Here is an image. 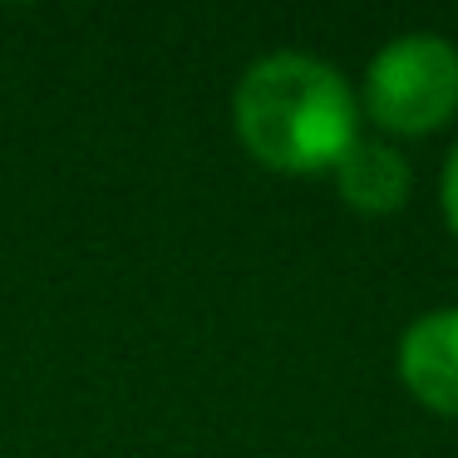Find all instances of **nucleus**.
<instances>
[{
    "mask_svg": "<svg viewBox=\"0 0 458 458\" xmlns=\"http://www.w3.org/2000/svg\"><path fill=\"white\" fill-rule=\"evenodd\" d=\"M399 379L424 409L458 419V306L428 310L399 340Z\"/></svg>",
    "mask_w": 458,
    "mask_h": 458,
    "instance_id": "obj_3",
    "label": "nucleus"
},
{
    "mask_svg": "<svg viewBox=\"0 0 458 458\" xmlns=\"http://www.w3.org/2000/svg\"><path fill=\"white\" fill-rule=\"evenodd\" d=\"M365 114L385 133L444 129L458 114V50L444 35H399L365 70Z\"/></svg>",
    "mask_w": 458,
    "mask_h": 458,
    "instance_id": "obj_2",
    "label": "nucleus"
},
{
    "mask_svg": "<svg viewBox=\"0 0 458 458\" xmlns=\"http://www.w3.org/2000/svg\"><path fill=\"white\" fill-rule=\"evenodd\" d=\"M237 139L271 173H335L360 143V109L345 74L310 55H267L232 94Z\"/></svg>",
    "mask_w": 458,
    "mask_h": 458,
    "instance_id": "obj_1",
    "label": "nucleus"
},
{
    "mask_svg": "<svg viewBox=\"0 0 458 458\" xmlns=\"http://www.w3.org/2000/svg\"><path fill=\"white\" fill-rule=\"evenodd\" d=\"M335 182H340V198L355 212H369V217L399 212L414 192V173H409L404 153H394L389 143H375V139H360L340 158Z\"/></svg>",
    "mask_w": 458,
    "mask_h": 458,
    "instance_id": "obj_4",
    "label": "nucleus"
},
{
    "mask_svg": "<svg viewBox=\"0 0 458 458\" xmlns=\"http://www.w3.org/2000/svg\"><path fill=\"white\" fill-rule=\"evenodd\" d=\"M444 217L458 237V148L448 153V163H444Z\"/></svg>",
    "mask_w": 458,
    "mask_h": 458,
    "instance_id": "obj_5",
    "label": "nucleus"
}]
</instances>
